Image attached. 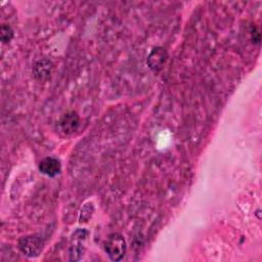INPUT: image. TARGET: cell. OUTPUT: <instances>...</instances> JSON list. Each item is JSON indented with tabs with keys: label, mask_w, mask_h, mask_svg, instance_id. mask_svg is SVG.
I'll return each mask as SVG.
<instances>
[{
	"label": "cell",
	"mask_w": 262,
	"mask_h": 262,
	"mask_svg": "<svg viewBox=\"0 0 262 262\" xmlns=\"http://www.w3.org/2000/svg\"><path fill=\"white\" fill-rule=\"evenodd\" d=\"M104 250L113 261H120L126 254V242L122 234L112 233L104 243Z\"/></svg>",
	"instance_id": "6da1fadb"
},
{
	"label": "cell",
	"mask_w": 262,
	"mask_h": 262,
	"mask_svg": "<svg viewBox=\"0 0 262 262\" xmlns=\"http://www.w3.org/2000/svg\"><path fill=\"white\" fill-rule=\"evenodd\" d=\"M44 247V242L40 235H29L21 237L18 242V248L20 252L28 257L38 256Z\"/></svg>",
	"instance_id": "7a4b0ae2"
},
{
	"label": "cell",
	"mask_w": 262,
	"mask_h": 262,
	"mask_svg": "<svg viewBox=\"0 0 262 262\" xmlns=\"http://www.w3.org/2000/svg\"><path fill=\"white\" fill-rule=\"evenodd\" d=\"M80 127V118L76 112H68L58 120V129L66 135L75 133Z\"/></svg>",
	"instance_id": "3957f363"
},
{
	"label": "cell",
	"mask_w": 262,
	"mask_h": 262,
	"mask_svg": "<svg viewBox=\"0 0 262 262\" xmlns=\"http://www.w3.org/2000/svg\"><path fill=\"white\" fill-rule=\"evenodd\" d=\"M39 170L48 177H55L61 171V164L56 158L46 157L39 163Z\"/></svg>",
	"instance_id": "277c9868"
},
{
	"label": "cell",
	"mask_w": 262,
	"mask_h": 262,
	"mask_svg": "<svg viewBox=\"0 0 262 262\" xmlns=\"http://www.w3.org/2000/svg\"><path fill=\"white\" fill-rule=\"evenodd\" d=\"M166 58H167V52H166L165 48L156 47L149 53L146 61H147L148 67L154 72H158L163 67V63L165 62Z\"/></svg>",
	"instance_id": "5b68a950"
},
{
	"label": "cell",
	"mask_w": 262,
	"mask_h": 262,
	"mask_svg": "<svg viewBox=\"0 0 262 262\" xmlns=\"http://www.w3.org/2000/svg\"><path fill=\"white\" fill-rule=\"evenodd\" d=\"M85 231L84 230H80V235L77 236V233H75L73 235L72 238V244L70 246V260H79L82 253H83V245H82V241H84V236L83 233Z\"/></svg>",
	"instance_id": "8992f818"
},
{
	"label": "cell",
	"mask_w": 262,
	"mask_h": 262,
	"mask_svg": "<svg viewBox=\"0 0 262 262\" xmlns=\"http://www.w3.org/2000/svg\"><path fill=\"white\" fill-rule=\"evenodd\" d=\"M50 69H51V63L48 60H39L34 68L35 71V75L37 77H39L40 79L44 78V76H47L50 73Z\"/></svg>",
	"instance_id": "52a82bcc"
},
{
	"label": "cell",
	"mask_w": 262,
	"mask_h": 262,
	"mask_svg": "<svg viewBox=\"0 0 262 262\" xmlns=\"http://www.w3.org/2000/svg\"><path fill=\"white\" fill-rule=\"evenodd\" d=\"M0 38L3 43L10 42L13 38V30L8 25H2L0 28Z\"/></svg>",
	"instance_id": "ba28073f"
},
{
	"label": "cell",
	"mask_w": 262,
	"mask_h": 262,
	"mask_svg": "<svg viewBox=\"0 0 262 262\" xmlns=\"http://www.w3.org/2000/svg\"><path fill=\"white\" fill-rule=\"evenodd\" d=\"M93 212V206L92 204H86L84 208L81 210V216H80V222H87L89 218L91 217Z\"/></svg>",
	"instance_id": "9c48e42d"
}]
</instances>
